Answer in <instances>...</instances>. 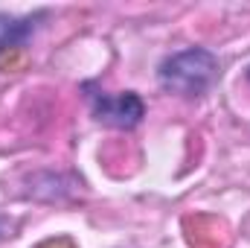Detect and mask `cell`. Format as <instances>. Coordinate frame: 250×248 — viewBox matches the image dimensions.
Instances as JSON below:
<instances>
[{"label":"cell","instance_id":"6da1fadb","mask_svg":"<svg viewBox=\"0 0 250 248\" xmlns=\"http://www.w3.org/2000/svg\"><path fill=\"white\" fill-rule=\"evenodd\" d=\"M218 79H221V64L207 47H187L181 53H172L157 67L160 88L187 99L204 97L207 91H212Z\"/></svg>","mask_w":250,"mask_h":248},{"label":"cell","instance_id":"7a4b0ae2","mask_svg":"<svg viewBox=\"0 0 250 248\" xmlns=\"http://www.w3.org/2000/svg\"><path fill=\"white\" fill-rule=\"evenodd\" d=\"M82 88H84V97H87V105L96 123L111 125V128H134L146 117V102L134 91L108 94L93 82H84Z\"/></svg>","mask_w":250,"mask_h":248},{"label":"cell","instance_id":"277c9868","mask_svg":"<svg viewBox=\"0 0 250 248\" xmlns=\"http://www.w3.org/2000/svg\"><path fill=\"white\" fill-rule=\"evenodd\" d=\"M248 79H250V67H248Z\"/></svg>","mask_w":250,"mask_h":248},{"label":"cell","instance_id":"3957f363","mask_svg":"<svg viewBox=\"0 0 250 248\" xmlns=\"http://www.w3.org/2000/svg\"><path fill=\"white\" fill-rule=\"evenodd\" d=\"M32 32H35V18L32 15L18 18V15L0 12V53L15 50V47H23Z\"/></svg>","mask_w":250,"mask_h":248}]
</instances>
